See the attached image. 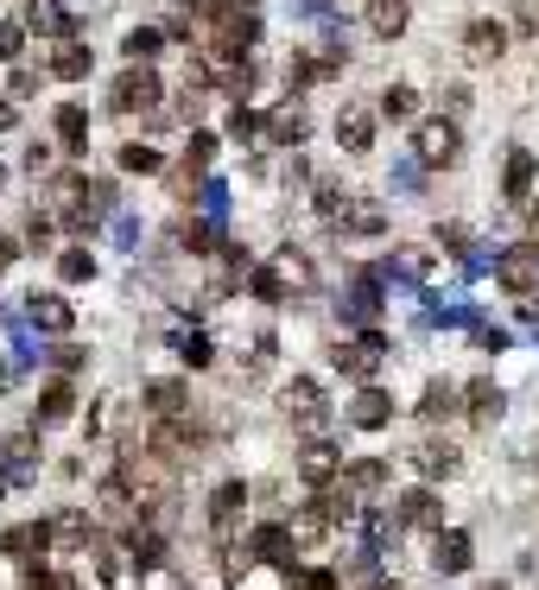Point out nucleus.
Segmentation results:
<instances>
[{
  "label": "nucleus",
  "instance_id": "58",
  "mask_svg": "<svg viewBox=\"0 0 539 590\" xmlns=\"http://www.w3.org/2000/svg\"><path fill=\"white\" fill-rule=\"evenodd\" d=\"M482 590H507V585H482Z\"/></svg>",
  "mask_w": 539,
  "mask_h": 590
},
{
  "label": "nucleus",
  "instance_id": "53",
  "mask_svg": "<svg viewBox=\"0 0 539 590\" xmlns=\"http://www.w3.org/2000/svg\"><path fill=\"white\" fill-rule=\"evenodd\" d=\"M527 324H539V298H527Z\"/></svg>",
  "mask_w": 539,
  "mask_h": 590
},
{
  "label": "nucleus",
  "instance_id": "45",
  "mask_svg": "<svg viewBox=\"0 0 539 590\" xmlns=\"http://www.w3.org/2000/svg\"><path fill=\"white\" fill-rule=\"evenodd\" d=\"M280 273H286L292 286H311V260L298 255V248H286V255H280Z\"/></svg>",
  "mask_w": 539,
  "mask_h": 590
},
{
  "label": "nucleus",
  "instance_id": "48",
  "mask_svg": "<svg viewBox=\"0 0 539 590\" xmlns=\"http://www.w3.org/2000/svg\"><path fill=\"white\" fill-rule=\"evenodd\" d=\"M26 96H38V71H13V102H26Z\"/></svg>",
  "mask_w": 539,
  "mask_h": 590
},
{
  "label": "nucleus",
  "instance_id": "9",
  "mask_svg": "<svg viewBox=\"0 0 539 590\" xmlns=\"http://www.w3.org/2000/svg\"><path fill=\"white\" fill-rule=\"evenodd\" d=\"M502 51H507V26H502V20L482 13V20H469V26H464V58H469V64H502Z\"/></svg>",
  "mask_w": 539,
  "mask_h": 590
},
{
  "label": "nucleus",
  "instance_id": "56",
  "mask_svg": "<svg viewBox=\"0 0 539 590\" xmlns=\"http://www.w3.org/2000/svg\"><path fill=\"white\" fill-rule=\"evenodd\" d=\"M166 590H191V585H179V578H172V585H166Z\"/></svg>",
  "mask_w": 539,
  "mask_h": 590
},
{
  "label": "nucleus",
  "instance_id": "7",
  "mask_svg": "<svg viewBox=\"0 0 539 590\" xmlns=\"http://www.w3.org/2000/svg\"><path fill=\"white\" fill-rule=\"evenodd\" d=\"M292 553H298V540H292L286 520H260V527L248 533V558H254V565H280V571H286Z\"/></svg>",
  "mask_w": 539,
  "mask_h": 590
},
{
  "label": "nucleus",
  "instance_id": "54",
  "mask_svg": "<svg viewBox=\"0 0 539 590\" xmlns=\"http://www.w3.org/2000/svg\"><path fill=\"white\" fill-rule=\"evenodd\" d=\"M229 7H242V13H254V7H260V0H229Z\"/></svg>",
  "mask_w": 539,
  "mask_h": 590
},
{
  "label": "nucleus",
  "instance_id": "37",
  "mask_svg": "<svg viewBox=\"0 0 539 590\" xmlns=\"http://www.w3.org/2000/svg\"><path fill=\"white\" fill-rule=\"evenodd\" d=\"M159 45H166V33H159V26H134V33H127V45H121V51H127V58H134V64H146V58H152V51H159Z\"/></svg>",
  "mask_w": 539,
  "mask_h": 590
},
{
  "label": "nucleus",
  "instance_id": "43",
  "mask_svg": "<svg viewBox=\"0 0 539 590\" xmlns=\"http://www.w3.org/2000/svg\"><path fill=\"white\" fill-rule=\"evenodd\" d=\"M286 585L292 590H336V571H298V565H286Z\"/></svg>",
  "mask_w": 539,
  "mask_h": 590
},
{
  "label": "nucleus",
  "instance_id": "46",
  "mask_svg": "<svg viewBox=\"0 0 539 590\" xmlns=\"http://www.w3.org/2000/svg\"><path fill=\"white\" fill-rule=\"evenodd\" d=\"M20 590H58V571H45V565H26V571H20Z\"/></svg>",
  "mask_w": 539,
  "mask_h": 590
},
{
  "label": "nucleus",
  "instance_id": "19",
  "mask_svg": "<svg viewBox=\"0 0 539 590\" xmlns=\"http://www.w3.org/2000/svg\"><path fill=\"white\" fill-rule=\"evenodd\" d=\"M464 413L476 419V426H495V419H502V388H495L489 374H476V381L464 388Z\"/></svg>",
  "mask_w": 539,
  "mask_h": 590
},
{
  "label": "nucleus",
  "instance_id": "5",
  "mask_svg": "<svg viewBox=\"0 0 539 590\" xmlns=\"http://www.w3.org/2000/svg\"><path fill=\"white\" fill-rule=\"evenodd\" d=\"M298 482L305 489H336L343 482V457H336V444H323V439H305V451H298Z\"/></svg>",
  "mask_w": 539,
  "mask_h": 590
},
{
  "label": "nucleus",
  "instance_id": "41",
  "mask_svg": "<svg viewBox=\"0 0 539 590\" xmlns=\"http://www.w3.org/2000/svg\"><path fill=\"white\" fill-rule=\"evenodd\" d=\"M58 273H64V280H89V273H96V260H89V248H64V255H58Z\"/></svg>",
  "mask_w": 539,
  "mask_h": 590
},
{
  "label": "nucleus",
  "instance_id": "35",
  "mask_svg": "<svg viewBox=\"0 0 539 590\" xmlns=\"http://www.w3.org/2000/svg\"><path fill=\"white\" fill-rule=\"evenodd\" d=\"M179 242L191 248V255H222V242H216L210 222H191V217H184V222H179Z\"/></svg>",
  "mask_w": 539,
  "mask_h": 590
},
{
  "label": "nucleus",
  "instance_id": "59",
  "mask_svg": "<svg viewBox=\"0 0 539 590\" xmlns=\"http://www.w3.org/2000/svg\"><path fill=\"white\" fill-rule=\"evenodd\" d=\"M318 7H323V0H318Z\"/></svg>",
  "mask_w": 539,
  "mask_h": 590
},
{
  "label": "nucleus",
  "instance_id": "4",
  "mask_svg": "<svg viewBox=\"0 0 539 590\" xmlns=\"http://www.w3.org/2000/svg\"><path fill=\"white\" fill-rule=\"evenodd\" d=\"M330 362L350 374V381H362V388H368V381H375V369L388 362V336H381V331H362V343H336V349H330Z\"/></svg>",
  "mask_w": 539,
  "mask_h": 590
},
{
  "label": "nucleus",
  "instance_id": "49",
  "mask_svg": "<svg viewBox=\"0 0 539 590\" xmlns=\"http://www.w3.org/2000/svg\"><path fill=\"white\" fill-rule=\"evenodd\" d=\"M26 165H33V172H51V165H58V152L45 147V140H38L33 152H26Z\"/></svg>",
  "mask_w": 539,
  "mask_h": 590
},
{
  "label": "nucleus",
  "instance_id": "22",
  "mask_svg": "<svg viewBox=\"0 0 539 590\" xmlns=\"http://www.w3.org/2000/svg\"><path fill=\"white\" fill-rule=\"evenodd\" d=\"M413 20V0H368V33L375 38H400Z\"/></svg>",
  "mask_w": 539,
  "mask_h": 590
},
{
  "label": "nucleus",
  "instance_id": "17",
  "mask_svg": "<svg viewBox=\"0 0 539 590\" xmlns=\"http://www.w3.org/2000/svg\"><path fill=\"white\" fill-rule=\"evenodd\" d=\"M469 558H476L469 533H464V527H444V533H438V553H431V565H438L444 578H457V571H469Z\"/></svg>",
  "mask_w": 539,
  "mask_h": 590
},
{
  "label": "nucleus",
  "instance_id": "39",
  "mask_svg": "<svg viewBox=\"0 0 539 590\" xmlns=\"http://www.w3.org/2000/svg\"><path fill=\"white\" fill-rule=\"evenodd\" d=\"M210 159H216V134H204V127H197V134L184 140V165H197V172H210Z\"/></svg>",
  "mask_w": 539,
  "mask_h": 590
},
{
  "label": "nucleus",
  "instance_id": "21",
  "mask_svg": "<svg viewBox=\"0 0 539 590\" xmlns=\"http://www.w3.org/2000/svg\"><path fill=\"white\" fill-rule=\"evenodd\" d=\"M343 489H350V495H381V489H388V457H356V464H343Z\"/></svg>",
  "mask_w": 539,
  "mask_h": 590
},
{
  "label": "nucleus",
  "instance_id": "16",
  "mask_svg": "<svg viewBox=\"0 0 539 590\" xmlns=\"http://www.w3.org/2000/svg\"><path fill=\"white\" fill-rule=\"evenodd\" d=\"M400 527H431V533H444V502H438L431 489H406V495H400Z\"/></svg>",
  "mask_w": 539,
  "mask_h": 590
},
{
  "label": "nucleus",
  "instance_id": "34",
  "mask_svg": "<svg viewBox=\"0 0 539 590\" xmlns=\"http://www.w3.org/2000/svg\"><path fill=\"white\" fill-rule=\"evenodd\" d=\"M381 114H388V121H413V114H419V89H413V83H394V89L381 96Z\"/></svg>",
  "mask_w": 539,
  "mask_h": 590
},
{
  "label": "nucleus",
  "instance_id": "28",
  "mask_svg": "<svg viewBox=\"0 0 539 590\" xmlns=\"http://www.w3.org/2000/svg\"><path fill=\"white\" fill-rule=\"evenodd\" d=\"M26 311H33V324H45V331H58V336L71 331V318H76L58 293H33V298H26Z\"/></svg>",
  "mask_w": 539,
  "mask_h": 590
},
{
  "label": "nucleus",
  "instance_id": "23",
  "mask_svg": "<svg viewBox=\"0 0 539 590\" xmlns=\"http://www.w3.org/2000/svg\"><path fill=\"white\" fill-rule=\"evenodd\" d=\"M527 190H534V152L514 147L507 152V172H502V197L507 204H527Z\"/></svg>",
  "mask_w": 539,
  "mask_h": 590
},
{
  "label": "nucleus",
  "instance_id": "18",
  "mask_svg": "<svg viewBox=\"0 0 539 590\" xmlns=\"http://www.w3.org/2000/svg\"><path fill=\"white\" fill-rule=\"evenodd\" d=\"M71 413H76L71 374H58V381H45V388H38V426H58V419H71Z\"/></svg>",
  "mask_w": 539,
  "mask_h": 590
},
{
  "label": "nucleus",
  "instance_id": "44",
  "mask_svg": "<svg viewBox=\"0 0 539 590\" xmlns=\"http://www.w3.org/2000/svg\"><path fill=\"white\" fill-rule=\"evenodd\" d=\"M179 356L191 362V369H210V336H197V331L179 336Z\"/></svg>",
  "mask_w": 539,
  "mask_h": 590
},
{
  "label": "nucleus",
  "instance_id": "40",
  "mask_svg": "<svg viewBox=\"0 0 539 590\" xmlns=\"http://www.w3.org/2000/svg\"><path fill=\"white\" fill-rule=\"evenodd\" d=\"M26 51V20H0V64H13Z\"/></svg>",
  "mask_w": 539,
  "mask_h": 590
},
{
  "label": "nucleus",
  "instance_id": "55",
  "mask_svg": "<svg viewBox=\"0 0 539 590\" xmlns=\"http://www.w3.org/2000/svg\"><path fill=\"white\" fill-rule=\"evenodd\" d=\"M58 590H83V585H76V578H58Z\"/></svg>",
  "mask_w": 539,
  "mask_h": 590
},
{
  "label": "nucleus",
  "instance_id": "36",
  "mask_svg": "<svg viewBox=\"0 0 539 590\" xmlns=\"http://www.w3.org/2000/svg\"><path fill=\"white\" fill-rule=\"evenodd\" d=\"M222 127H229V134H235V140H254V134H260V127H267V114H260V109H248V102H235V109H229V121H222Z\"/></svg>",
  "mask_w": 539,
  "mask_h": 590
},
{
  "label": "nucleus",
  "instance_id": "1",
  "mask_svg": "<svg viewBox=\"0 0 539 590\" xmlns=\"http://www.w3.org/2000/svg\"><path fill=\"white\" fill-rule=\"evenodd\" d=\"M159 96H166V83L152 64H134V71H121L108 83V114H159Z\"/></svg>",
  "mask_w": 539,
  "mask_h": 590
},
{
  "label": "nucleus",
  "instance_id": "29",
  "mask_svg": "<svg viewBox=\"0 0 539 590\" xmlns=\"http://www.w3.org/2000/svg\"><path fill=\"white\" fill-rule=\"evenodd\" d=\"M89 540H96L89 515H58V520H51V546H58V553H83Z\"/></svg>",
  "mask_w": 539,
  "mask_h": 590
},
{
  "label": "nucleus",
  "instance_id": "14",
  "mask_svg": "<svg viewBox=\"0 0 539 590\" xmlns=\"http://www.w3.org/2000/svg\"><path fill=\"white\" fill-rule=\"evenodd\" d=\"M242 508H248V482H222V489L210 495V527H216V540H229V533H235Z\"/></svg>",
  "mask_w": 539,
  "mask_h": 590
},
{
  "label": "nucleus",
  "instance_id": "27",
  "mask_svg": "<svg viewBox=\"0 0 539 590\" xmlns=\"http://www.w3.org/2000/svg\"><path fill=\"white\" fill-rule=\"evenodd\" d=\"M336 140H343L350 152H368V147H375V114H368V109H343V114H336Z\"/></svg>",
  "mask_w": 539,
  "mask_h": 590
},
{
  "label": "nucleus",
  "instance_id": "8",
  "mask_svg": "<svg viewBox=\"0 0 539 590\" xmlns=\"http://www.w3.org/2000/svg\"><path fill=\"white\" fill-rule=\"evenodd\" d=\"M38 477V439L20 432V439H0V489H26Z\"/></svg>",
  "mask_w": 539,
  "mask_h": 590
},
{
  "label": "nucleus",
  "instance_id": "10",
  "mask_svg": "<svg viewBox=\"0 0 539 590\" xmlns=\"http://www.w3.org/2000/svg\"><path fill=\"white\" fill-rule=\"evenodd\" d=\"M286 527H292V540H298V546H323V540L336 533V508H330V502L318 495V502H305V508H298Z\"/></svg>",
  "mask_w": 539,
  "mask_h": 590
},
{
  "label": "nucleus",
  "instance_id": "11",
  "mask_svg": "<svg viewBox=\"0 0 539 590\" xmlns=\"http://www.w3.org/2000/svg\"><path fill=\"white\" fill-rule=\"evenodd\" d=\"M140 406L152 419H172V413H191V388H184L179 374H166V381H146L140 388Z\"/></svg>",
  "mask_w": 539,
  "mask_h": 590
},
{
  "label": "nucleus",
  "instance_id": "31",
  "mask_svg": "<svg viewBox=\"0 0 539 590\" xmlns=\"http://www.w3.org/2000/svg\"><path fill=\"white\" fill-rule=\"evenodd\" d=\"M248 293L260 298V305H280V298L292 293V280L280 273V267H248Z\"/></svg>",
  "mask_w": 539,
  "mask_h": 590
},
{
  "label": "nucleus",
  "instance_id": "13",
  "mask_svg": "<svg viewBox=\"0 0 539 590\" xmlns=\"http://www.w3.org/2000/svg\"><path fill=\"white\" fill-rule=\"evenodd\" d=\"M388 419H394V394H381V388L368 381L356 401H350V426H356V432H381Z\"/></svg>",
  "mask_w": 539,
  "mask_h": 590
},
{
  "label": "nucleus",
  "instance_id": "33",
  "mask_svg": "<svg viewBox=\"0 0 539 590\" xmlns=\"http://www.w3.org/2000/svg\"><path fill=\"white\" fill-rule=\"evenodd\" d=\"M114 159H121V172H140V179H152V172L166 165V159H159V152L146 147V140H127V147L114 152Z\"/></svg>",
  "mask_w": 539,
  "mask_h": 590
},
{
  "label": "nucleus",
  "instance_id": "24",
  "mask_svg": "<svg viewBox=\"0 0 539 590\" xmlns=\"http://www.w3.org/2000/svg\"><path fill=\"white\" fill-rule=\"evenodd\" d=\"M413 464H419V477H451V470H457V444L451 439H426L419 444V451H413Z\"/></svg>",
  "mask_w": 539,
  "mask_h": 590
},
{
  "label": "nucleus",
  "instance_id": "30",
  "mask_svg": "<svg viewBox=\"0 0 539 590\" xmlns=\"http://www.w3.org/2000/svg\"><path fill=\"white\" fill-rule=\"evenodd\" d=\"M267 134H273L280 147H298V140L311 134V121H305V109H298V102H286L280 114H267Z\"/></svg>",
  "mask_w": 539,
  "mask_h": 590
},
{
  "label": "nucleus",
  "instance_id": "25",
  "mask_svg": "<svg viewBox=\"0 0 539 590\" xmlns=\"http://www.w3.org/2000/svg\"><path fill=\"white\" fill-rule=\"evenodd\" d=\"M89 64H96V58H89V45H76V38H64V45L51 51V76H58V83H83Z\"/></svg>",
  "mask_w": 539,
  "mask_h": 590
},
{
  "label": "nucleus",
  "instance_id": "57",
  "mask_svg": "<svg viewBox=\"0 0 539 590\" xmlns=\"http://www.w3.org/2000/svg\"><path fill=\"white\" fill-rule=\"evenodd\" d=\"M534 235H539V204H534Z\"/></svg>",
  "mask_w": 539,
  "mask_h": 590
},
{
  "label": "nucleus",
  "instance_id": "26",
  "mask_svg": "<svg viewBox=\"0 0 539 590\" xmlns=\"http://www.w3.org/2000/svg\"><path fill=\"white\" fill-rule=\"evenodd\" d=\"M457 406H464V394H457L451 381H431L426 394H419V419H426V426H444Z\"/></svg>",
  "mask_w": 539,
  "mask_h": 590
},
{
  "label": "nucleus",
  "instance_id": "50",
  "mask_svg": "<svg viewBox=\"0 0 539 590\" xmlns=\"http://www.w3.org/2000/svg\"><path fill=\"white\" fill-rule=\"evenodd\" d=\"M13 255H20V242H13V235H0V267H13Z\"/></svg>",
  "mask_w": 539,
  "mask_h": 590
},
{
  "label": "nucleus",
  "instance_id": "6",
  "mask_svg": "<svg viewBox=\"0 0 539 590\" xmlns=\"http://www.w3.org/2000/svg\"><path fill=\"white\" fill-rule=\"evenodd\" d=\"M495 286H502V293H534L539 286V242H514V248L495 260Z\"/></svg>",
  "mask_w": 539,
  "mask_h": 590
},
{
  "label": "nucleus",
  "instance_id": "12",
  "mask_svg": "<svg viewBox=\"0 0 539 590\" xmlns=\"http://www.w3.org/2000/svg\"><path fill=\"white\" fill-rule=\"evenodd\" d=\"M51 127H58V147L71 152V159H83V152H89V109L58 102V109H51Z\"/></svg>",
  "mask_w": 539,
  "mask_h": 590
},
{
  "label": "nucleus",
  "instance_id": "20",
  "mask_svg": "<svg viewBox=\"0 0 539 590\" xmlns=\"http://www.w3.org/2000/svg\"><path fill=\"white\" fill-rule=\"evenodd\" d=\"M26 33H38V38H71L76 20L58 7V0H33V7H26Z\"/></svg>",
  "mask_w": 539,
  "mask_h": 590
},
{
  "label": "nucleus",
  "instance_id": "3",
  "mask_svg": "<svg viewBox=\"0 0 539 590\" xmlns=\"http://www.w3.org/2000/svg\"><path fill=\"white\" fill-rule=\"evenodd\" d=\"M280 406H286V419L298 426V432H305V439H318L323 413H330V401H323V388H318V381H305V374L280 388Z\"/></svg>",
  "mask_w": 539,
  "mask_h": 590
},
{
  "label": "nucleus",
  "instance_id": "47",
  "mask_svg": "<svg viewBox=\"0 0 539 590\" xmlns=\"http://www.w3.org/2000/svg\"><path fill=\"white\" fill-rule=\"evenodd\" d=\"M83 362H89V349H76V343H58V369H64V374H76Z\"/></svg>",
  "mask_w": 539,
  "mask_h": 590
},
{
  "label": "nucleus",
  "instance_id": "15",
  "mask_svg": "<svg viewBox=\"0 0 539 590\" xmlns=\"http://www.w3.org/2000/svg\"><path fill=\"white\" fill-rule=\"evenodd\" d=\"M0 553H7V558H38V553H51V520L7 527V533H0Z\"/></svg>",
  "mask_w": 539,
  "mask_h": 590
},
{
  "label": "nucleus",
  "instance_id": "51",
  "mask_svg": "<svg viewBox=\"0 0 539 590\" xmlns=\"http://www.w3.org/2000/svg\"><path fill=\"white\" fill-rule=\"evenodd\" d=\"M0 127H13V96H0Z\"/></svg>",
  "mask_w": 539,
  "mask_h": 590
},
{
  "label": "nucleus",
  "instance_id": "38",
  "mask_svg": "<svg viewBox=\"0 0 539 590\" xmlns=\"http://www.w3.org/2000/svg\"><path fill=\"white\" fill-rule=\"evenodd\" d=\"M350 229H356V235H381V229H388V217H381V204H368V197H362V204H350Z\"/></svg>",
  "mask_w": 539,
  "mask_h": 590
},
{
  "label": "nucleus",
  "instance_id": "32",
  "mask_svg": "<svg viewBox=\"0 0 539 590\" xmlns=\"http://www.w3.org/2000/svg\"><path fill=\"white\" fill-rule=\"evenodd\" d=\"M343 204H350L343 179H318V185H311V210H318L323 222H343Z\"/></svg>",
  "mask_w": 539,
  "mask_h": 590
},
{
  "label": "nucleus",
  "instance_id": "52",
  "mask_svg": "<svg viewBox=\"0 0 539 590\" xmlns=\"http://www.w3.org/2000/svg\"><path fill=\"white\" fill-rule=\"evenodd\" d=\"M368 590H400L394 578H375V571H368Z\"/></svg>",
  "mask_w": 539,
  "mask_h": 590
},
{
  "label": "nucleus",
  "instance_id": "2",
  "mask_svg": "<svg viewBox=\"0 0 539 590\" xmlns=\"http://www.w3.org/2000/svg\"><path fill=\"white\" fill-rule=\"evenodd\" d=\"M457 152H464L457 121L438 114V121H419V127H413V159H419V165H431V172H438V165H457Z\"/></svg>",
  "mask_w": 539,
  "mask_h": 590
},
{
  "label": "nucleus",
  "instance_id": "42",
  "mask_svg": "<svg viewBox=\"0 0 539 590\" xmlns=\"http://www.w3.org/2000/svg\"><path fill=\"white\" fill-rule=\"evenodd\" d=\"M394 267L406 273V280H426V273H431V255H426V248H394Z\"/></svg>",
  "mask_w": 539,
  "mask_h": 590
}]
</instances>
